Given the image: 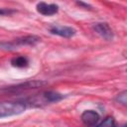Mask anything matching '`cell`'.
<instances>
[{
	"mask_svg": "<svg viewBox=\"0 0 127 127\" xmlns=\"http://www.w3.org/2000/svg\"><path fill=\"white\" fill-rule=\"evenodd\" d=\"M11 64L16 67H26L29 64V60L24 56H18L11 60Z\"/></svg>",
	"mask_w": 127,
	"mask_h": 127,
	"instance_id": "obj_9",
	"label": "cell"
},
{
	"mask_svg": "<svg viewBox=\"0 0 127 127\" xmlns=\"http://www.w3.org/2000/svg\"><path fill=\"white\" fill-rule=\"evenodd\" d=\"M27 108L28 105L23 99L14 101H2L0 102V118L20 114Z\"/></svg>",
	"mask_w": 127,
	"mask_h": 127,
	"instance_id": "obj_2",
	"label": "cell"
},
{
	"mask_svg": "<svg viewBox=\"0 0 127 127\" xmlns=\"http://www.w3.org/2000/svg\"><path fill=\"white\" fill-rule=\"evenodd\" d=\"M76 4L79 5V6H83V7H85V8H88V9L91 8V6H90L89 4H86V3H83V2H76Z\"/></svg>",
	"mask_w": 127,
	"mask_h": 127,
	"instance_id": "obj_13",
	"label": "cell"
},
{
	"mask_svg": "<svg viewBox=\"0 0 127 127\" xmlns=\"http://www.w3.org/2000/svg\"><path fill=\"white\" fill-rule=\"evenodd\" d=\"M64 98V95L56 92V91H43L41 93L35 94V95H31L29 97L26 98H22L26 104L28 105V107L30 106H42V105H46L49 103H53V102H58L60 100H62Z\"/></svg>",
	"mask_w": 127,
	"mask_h": 127,
	"instance_id": "obj_1",
	"label": "cell"
},
{
	"mask_svg": "<svg viewBox=\"0 0 127 127\" xmlns=\"http://www.w3.org/2000/svg\"><path fill=\"white\" fill-rule=\"evenodd\" d=\"M80 119L84 125L96 127L100 122V115L95 110H84L80 115Z\"/></svg>",
	"mask_w": 127,
	"mask_h": 127,
	"instance_id": "obj_6",
	"label": "cell"
},
{
	"mask_svg": "<svg viewBox=\"0 0 127 127\" xmlns=\"http://www.w3.org/2000/svg\"><path fill=\"white\" fill-rule=\"evenodd\" d=\"M115 100L125 106L126 103H127V92H126V90H123L122 92H120L119 94H117L116 97H115Z\"/></svg>",
	"mask_w": 127,
	"mask_h": 127,
	"instance_id": "obj_11",
	"label": "cell"
},
{
	"mask_svg": "<svg viewBox=\"0 0 127 127\" xmlns=\"http://www.w3.org/2000/svg\"><path fill=\"white\" fill-rule=\"evenodd\" d=\"M46 83L47 82L44 81V80H29V81H25V82H22V83L15 84V85H10V86H7V87H3V88L0 89V91L9 92V93H19V92L39 88V87L45 85Z\"/></svg>",
	"mask_w": 127,
	"mask_h": 127,
	"instance_id": "obj_4",
	"label": "cell"
},
{
	"mask_svg": "<svg viewBox=\"0 0 127 127\" xmlns=\"http://www.w3.org/2000/svg\"><path fill=\"white\" fill-rule=\"evenodd\" d=\"M50 33L53 35H57L63 38H71L75 35L76 31L75 29L68 27V26H59V25H55L50 27L49 29Z\"/></svg>",
	"mask_w": 127,
	"mask_h": 127,
	"instance_id": "obj_7",
	"label": "cell"
},
{
	"mask_svg": "<svg viewBox=\"0 0 127 127\" xmlns=\"http://www.w3.org/2000/svg\"><path fill=\"white\" fill-rule=\"evenodd\" d=\"M15 13V10L8 9V8H0V16H7Z\"/></svg>",
	"mask_w": 127,
	"mask_h": 127,
	"instance_id": "obj_12",
	"label": "cell"
},
{
	"mask_svg": "<svg viewBox=\"0 0 127 127\" xmlns=\"http://www.w3.org/2000/svg\"><path fill=\"white\" fill-rule=\"evenodd\" d=\"M96 127H126V125L123 124L121 126H116V123H115L114 118L111 117V116H107L101 122H99Z\"/></svg>",
	"mask_w": 127,
	"mask_h": 127,
	"instance_id": "obj_10",
	"label": "cell"
},
{
	"mask_svg": "<svg viewBox=\"0 0 127 127\" xmlns=\"http://www.w3.org/2000/svg\"><path fill=\"white\" fill-rule=\"evenodd\" d=\"M36 8L37 11L44 16H52L59 12V6L57 4H48L45 2H39Z\"/></svg>",
	"mask_w": 127,
	"mask_h": 127,
	"instance_id": "obj_8",
	"label": "cell"
},
{
	"mask_svg": "<svg viewBox=\"0 0 127 127\" xmlns=\"http://www.w3.org/2000/svg\"><path fill=\"white\" fill-rule=\"evenodd\" d=\"M92 29L97 35H99L102 39H104L106 41H112L114 38V33H113L112 29L105 22L94 23L92 26Z\"/></svg>",
	"mask_w": 127,
	"mask_h": 127,
	"instance_id": "obj_5",
	"label": "cell"
},
{
	"mask_svg": "<svg viewBox=\"0 0 127 127\" xmlns=\"http://www.w3.org/2000/svg\"><path fill=\"white\" fill-rule=\"evenodd\" d=\"M41 41V38L35 35H28L14 39L10 42H1L0 47L4 50H15L23 46H34Z\"/></svg>",
	"mask_w": 127,
	"mask_h": 127,
	"instance_id": "obj_3",
	"label": "cell"
}]
</instances>
